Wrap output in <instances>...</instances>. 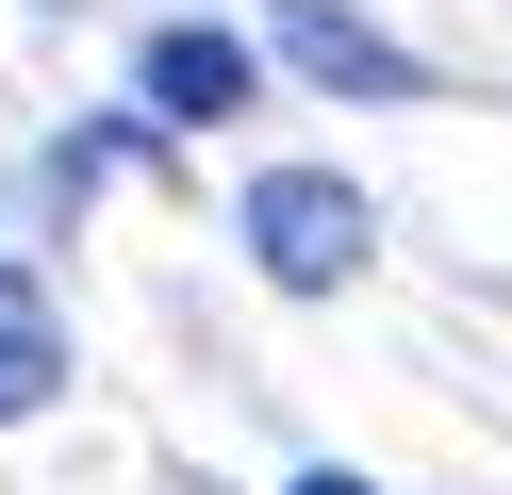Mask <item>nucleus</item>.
Here are the masks:
<instances>
[{
  "label": "nucleus",
  "instance_id": "f257e3e1",
  "mask_svg": "<svg viewBox=\"0 0 512 495\" xmlns=\"http://www.w3.org/2000/svg\"><path fill=\"white\" fill-rule=\"evenodd\" d=\"M364 182L347 165H265L248 182V264H265L281 297H331V281H364Z\"/></svg>",
  "mask_w": 512,
  "mask_h": 495
},
{
  "label": "nucleus",
  "instance_id": "f03ea898",
  "mask_svg": "<svg viewBox=\"0 0 512 495\" xmlns=\"http://www.w3.org/2000/svg\"><path fill=\"white\" fill-rule=\"evenodd\" d=\"M265 33H281V66L331 83V99H430V66H413L380 17H347V0H265Z\"/></svg>",
  "mask_w": 512,
  "mask_h": 495
},
{
  "label": "nucleus",
  "instance_id": "7ed1b4c3",
  "mask_svg": "<svg viewBox=\"0 0 512 495\" xmlns=\"http://www.w3.org/2000/svg\"><path fill=\"white\" fill-rule=\"evenodd\" d=\"M133 99L166 132H215V116H248V33H215V17H166L133 50Z\"/></svg>",
  "mask_w": 512,
  "mask_h": 495
},
{
  "label": "nucleus",
  "instance_id": "20e7f679",
  "mask_svg": "<svg viewBox=\"0 0 512 495\" xmlns=\"http://www.w3.org/2000/svg\"><path fill=\"white\" fill-rule=\"evenodd\" d=\"M50 396H67V330H50V297H34V281H0V429L50 413Z\"/></svg>",
  "mask_w": 512,
  "mask_h": 495
},
{
  "label": "nucleus",
  "instance_id": "39448f33",
  "mask_svg": "<svg viewBox=\"0 0 512 495\" xmlns=\"http://www.w3.org/2000/svg\"><path fill=\"white\" fill-rule=\"evenodd\" d=\"M281 495H380V479H364V462H298Z\"/></svg>",
  "mask_w": 512,
  "mask_h": 495
}]
</instances>
